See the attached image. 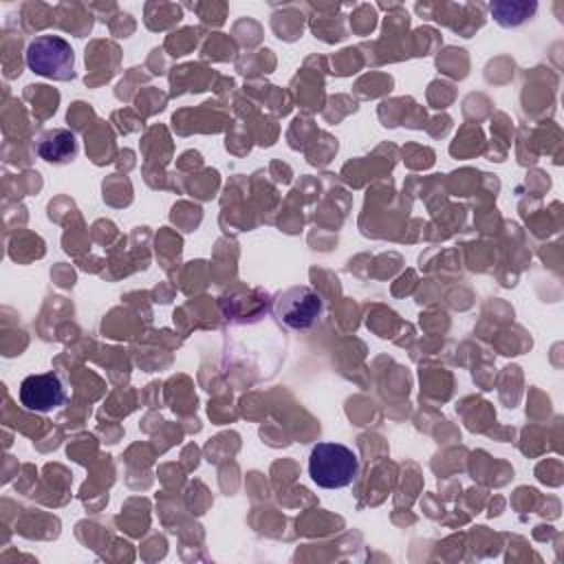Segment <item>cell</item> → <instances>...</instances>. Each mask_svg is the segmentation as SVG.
<instances>
[{
	"label": "cell",
	"mask_w": 564,
	"mask_h": 564,
	"mask_svg": "<svg viewBox=\"0 0 564 564\" xmlns=\"http://www.w3.org/2000/svg\"><path fill=\"white\" fill-rule=\"evenodd\" d=\"M359 474L357 454L341 443H317L308 454V476L322 489H341L352 485Z\"/></svg>",
	"instance_id": "6da1fadb"
},
{
	"label": "cell",
	"mask_w": 564,
	"mask_h": 564,
	"mask_svg": "<svg viewBox=\"0 0 564 564\" xmlns=\"http://www.w3.org/2000/svg\"><path fill=\"white\" fill-rule=\"evenodd\" d=\"M26 66L46 79L68 82L75 77L73 46L59 35H37L26 46Z\"/></svg>",
	"instance_id": "7a4b0ae2"
},
{
	"label": "cell",
	"mask_w": 564,
	"mask_h": 564,
	"mask_svg": "<svg viewBox=\"0 0 564 564\" xmlns=\"http://www.w3.org/2000/svg\"><path fill=\"white\" fill-rule=\"evenodd\" d=\"M273 313L284 326L293 330H308L322 319L324 300L313 286L295 284L273 297Z\"/></svg>",
	"instance_id": "3957f363"
},
{
	"label": "cell",
	"mask_w": 564,
	"mask_h": 564,
	"mask_svg": "<svg viewBox=\"0 0 564 564\" xmlns=\"http://www.w3.org/2000/svg\"><path fill=\"white\" fill-rule=\"evenodd\" d=\"M18 397L24 410L44 414L64 405L66 390L62 379L55 372H40L22 379Z\"/></svg>",
	"instance_id": "277c9868"
},
{
	"label": "cell",
	"mask_w": 564,
	"mask_h": 564,
	"mask_svg": "<svg viewBox=\"0 0 564 564\" xmlns=\"http://www.w3.org/2000/svg\"><path fill=\"white\" fill-rule=\"evenodd\" d=\"M40 159L53 165H66L77 156V137L66 128H53L40 134L35 143Z\"/></svg>",
	"instance_id": "5b68a950"
},
{
	"label": "cell",
	"mask_w": 564,
	"mask_h": 564,
	"mask_svg": "<svg viewBox=\"0 0 564 564\" xmlns=\"http://www.w3.org/2000/svg\"><path fill=\"white\" fill-rule=\"evenodd\" d=\"M489 9L500 26H518L535 13V2H494Z\"/></svg>",
	"instance_id": "8992f818"
}]
</instances>
